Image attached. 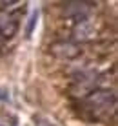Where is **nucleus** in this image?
I'll list each match as a JSON object with an SVG mask.
<instances>
[{
    "instance_id": "f03ea898",
    "label": "nucleus",
    "mask_w": 118,
    "mask_h": 126,
    "mask_svg": "<svg viewBox=\"0 0 118 126\" xmlns=\"http://www.w3.org/2000/svg\"><path fill=\"white\" fill-rule=\"evenodd\" d=\"M51 53L56 55L60 59H65V60H71V59H76L80 55V47H78L75 42H69V40H60V42H55L51 44Z\"/></svg>"
},
{
    "instance_id": "f257e3e1",
    "label": "nucleus",
    "mask_w": 118,
    "mask_h": 126,
    "mask_svg": "<svg viewBox=\"0 0 118 126\" xmlns=\"http://www.w3.org/2000/svg\"><path fill=\"white\" fill-rule=\"evenodd\" d=\"M85 102L89 104V108L93 111H96V115H102V113H109V110L115 111V106H116V97L113 92H107V90H96L85 97Z\"/></svg>"
},
{
    "instance_id": "39448f33",
    "label": "nucleus",
    "mask_w": 118,
    "mask_h": 126,
    "mask_svg": "<svg viewBox=\"0 0 118 126\" xmlns=\"http://www.w3.org/2000/svg\"><path fill=\"white\" fill-rule=\"evenodd\" d=\"M22 6H24L22 2H13V0H9V2H0V9H2L4 13H7V15H9L11 11L20 9Z\"/></svg>"
},
{
    "instance_id": "20e7f679",
    "label": "nucleus",
    "mask_w": 118,
    "mask_h": 126,
    "mask_svg": "<svg viewBox=\"0 0 118 126\" xmlns=\"http://www.w3.org/2000/svg\"><path fill=\"white\" fill-rule=\"evenodd\" d=\"M16 31H18V22H16L11 15L2 13V15H0V35L6 37V38H11Z\"/></svg>"
},
{
    "instance_id": "423d86ee",
    "label": "nucleus",
    "mask_w": 118,
    "mask_h": 126,
    "mask_svg": "<svg viewBox=\"0 0 118 126\" xmlns=\"http://www.w3.org/2000/svg\"><path fill=\"white\" fill-rule=\"evenodd\" d=\"M36 20H38V11H33V13H31V16H29V20H27V28H25V37H31V33H33L35 26H36Z\"/></svg>"
},
{
    "instance_id": "7ed1b4c3",
    "label": "nucleus",
    "mask_w": 118,
    "mask_h": 126,
    "mask_svg": "<svg viewBox=\"0 0 118 126\" xmlns=\"http://www.w3.org/2000/svg\"><path fill=\"white\" fill-rule=\"evenodd\" d=\"M94 37V28L91 24V20H84V22H78L73 29V38L75 40H80V42H85V40H91Z\"/></svg>"
},
{
    "instance_id": "0eeeda50",
    "label": "nucleus",
    "mask_w": 118,
    "mask_h": 126,
    "mask_svg": "<svg viewBox=\"0 0 118 126\" xmlns=\"http://www.w3.org/2000/svg\"><path fill=\"white\" fill-rule=\"evenodd\" d=\"M0 46H2V40H0Z\"/></svg>"
}]
</instances>
